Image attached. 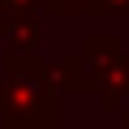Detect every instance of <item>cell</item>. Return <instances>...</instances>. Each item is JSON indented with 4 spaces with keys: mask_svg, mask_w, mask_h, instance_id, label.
<instances>
[{
    "mask_svg": "<svg viewBox=\"0 0 129 129\" xmlns=\"http://www.w3.org/2000/svg\"><path fill=\"white\" fill-rule=\"evenodd\" d=\"M60 60L13 56L0 60V125L5 129H64Z\"/></svg>",
    "mask_w": 129,
    "mask_h": 129,
    "instance_id": "obj_1",
    "label": "cell"
},
{
    "mask_svg": "<svg viewBox=\"0 0 129 129\" xmlns=\"http://www.w3.org/2000/svg\"><path fill=\"white\" fill-rule=\"evenodd\" d=\"M5 43H9L13 56H39V43H43V17H17V22H9Z\"/></svg>",
    "mask_w": 129,
    "mask_h": 129,
    "instance_id": "obj_2",
    "label": "cell"
},
{
    "mask_svg": "<svg viewBox=\"0 0 129 129\" xmlns=\"http://www.w3.org/2000/svg\"><path fill=\"white\" fill-rule=\"evenodd\" d=\"M0 35H5V22H0Z\"/></svg>",
    "mask_w": 129,
    "mask_h": 129,
    "instance_id": "obj_3",
    "label": "cell"
}]
</instances>
